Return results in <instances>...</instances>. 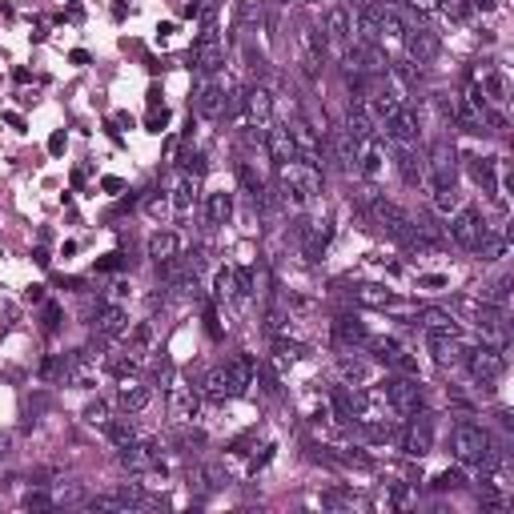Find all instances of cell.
Here are the masks:
<instances>
[{"mask_svg":"<svg viewBox=\"0 0 514 514\" xmlns=\"http://www.w3.org/2000/svg\"><path fill=\"white\" fill-rule=\"evenodd\" d=\"M278 201L281 205H294V209H302L305 201H313L318 193H322V173H318V165H305L302 157H294V161H281L278 165Z\"/></svg>","mask_w":514,"mask_h":514,"instance_id":"cell-1","label":"cell"},{"mask_svg":"<svg viewBox=\"0 0 514 514\" xmlns=\"http://www.w3.org/2000/svg\"><path fill=\"white\" fill-rule=\"evenodd\" d=\"M382 398H386V406L394 410L398 418H414L422 410V402H426L418 378H390V382L382 386Z\"/></svg>","mask_w":514,"mask_h":514,"instance_id":"cell-2","label":"cell"},{"mask_svg":"<svg viewBox=\"0 0 514 514\" xmlns=\"http://www.w3.org/2000/svg\"><path fill=\"white\" fill-rule=\"evenodd\" d=\"M81 506H89V511H141V506H157V502L141 491V482H121V486H113L109 494L85 498Z\"/></svg>","mask_w":514,"mask_h":514,"instance_id":"cell-3","label":"cell"},{"mask_svg":"<svg viewBox=\"0 0 514 514\" xmlns=\"http://www.w3.org/2000/svg\"><path fill=\"white\" fill-rule=\"evenodd\" d=\"M450 450H454V458L458 462H482V454L491 450V434L482 430V426H474V422H458L454 426V434H450Z\"/></svg>","mask_w":514,"mask_h":514,"instance_id":"cell-4","label":"cell"},{"mask_svg":"<svg viewBox=\"0 0 514 514\" xmlns=\"http://www.w3.org/2000/svg\"><path fill=\"white\" fill-rule=\"evenodd\" d=\"M466 353V370L474 382H494V378L506 374V350L502 346H491V342H482V346H474V350H462Z\"/></svg>","mask_w":514,"mask_h":514,"instance_id":"cell-5","label":"cell"},{"mask_svg":"<svg viewBox=\"0 0 514 514\" xmlns=\"http://www.w3.org/2000/svg\"><path fill=\"white\" fill-rule=\"evenodd\" d=\"M454 177H458V153L450 141H434L430 145V161H426V181L434 189H454Z\"/></svg>","mask_w":514,"mask_h":514,"instance_id":"cell-6","label":"cell"},{"mask_svg":"<svg viewBox=\"0 0 514 514\" xmlns=\"http://www.w3.org/2000/svg\"><path fill=\"white\" fill-rule=\"evenodd\" d=\"M225 109H229V101H225V85L217 81V72H213V76H197V89H193V113L205 117V121H217Z\"/></svg>","mask_w":514,"mask_h":514,"instance_id":"cell-7","label":"cell"},{"mask_svg":"<svg viewBox=\"0 0 514 514\" xmlns=\"http://www.w3.org/2000/svg\"><path fill=\"white\" fill-rule=\"evenodd\" d=\"M398 442H402V450H406L410 458H426V454L434 450V414L418 410V414L410 418V426L398 434Z\"/></svg>","mask_w":514,"mask_h":514,"instance_id":"cell-8","label":"cell"},{"mask_svg":"<svg viewBox=\"0 0 514 514\" xmlns=\"http://www.w3.org/2000/svg\"><path fill=\"white\" fill-rule=\"evenodd\" d=\"M486 234V221H482V213L474 209V205H458L454 217H450V241L454 245H462V249H474L478 241Z\"/></svg>","mask_w":514,"mask_h":514,"instance_id":"cell-9","label":"cell"},{"mask_svg":"<svg viewBox=\"0 0 514 514\" xmlns=\"http://www.w3.org/2000/svg\"><path fill=\"white\" fill-rule=\"evenodd\" d=\"M93 333L101 342H117L129 333V309L121 302H101L93 313Z\"/></svg>","mask_w":514,"mask_h":514,"instance_id":"cell-10","label":"cell"},{"mask_svg":"<svg viewBox=\"0 0 514 514\" xmlns=\"http://www.w3.org/2000/svg\"><path fill=\"white\" fill-rule=\"evenodd\" d=\"M241 105H245V121H249V129L265 133V129L274 125V96H269L265 85H249V89L241 93Z\"/></svg>","mask_w":514,"mask_h":514,"instance_id":"cell-11","label":"cell"},{"mask_svg":"<svg viewBox=\"0 0 514 514\" xmlns=\"http://www.w3.org/2000/svg\"><path fill=\"white\" fill-rule=\"evenodd\" d=\"M121 466L129 474H153V470H161V450H157V442L133 438L129 446H121Z\"/></svg>","mask_w":514,"mask_h":514,"instance_id":"cell-12","label":"cell"},{"mask_svg":"<svg viewBox=\"0 0 514 514\" xmlns=\"http://www.w3.org/2000/svg\"><path fill=\"white\" fill-rule=\"evenodd\" d=\"M221 374H225V390H229V398L249 394V386H254V378H257V358H254V353H237V358H229V362L221 366Z\"/></svg>","mask_w":514,"mask_h":514,"instance_id":"cell-13","label":"cell"},{"mask_svg":"<svg viewBox=\"0 0 514 514\" xmlns=\"http://www.w3.org/2000/svg\"><path fill=\"white\" fill-rule=\"evenodd\" d=\"M289 141H294V153L302 157L305 165H322V153H326V145H322V133L309 125L305 117L294 121V129H289Z\"/></svg>","mask_w":514,"mask_h":514,"instance_id":"cell-14","label":"cell"},{"mask_svg":"<svg viewBox=\"0 0 514 514\" xmlns=\"http://www.w3.org/2000/svg\"><path fill=\"white\" fill-rule=\"evenodd\" d=\"M402 41H406V61H414V65H430L442 48L438 32H430V28H406Z\"/></svg>","mask_w":514,"mask_h":514,"instance_id":"cell-15","label":"cell"},{"mask_svg":"<svg viewBox=\"0 0 514 514\" xmlns=\"http://www.w3.org/2000/svg\"><path fill=\"white\" fill-rule=\"evenodd\" d=\"M221 65H225V52L217 45V32L205 28V32L197 37V48H193V69H197V76H213Z\"/></svg>","mask_w":514,"mask_h":514,"instance_id":"cell-16","label":"cell"},{"mask_svg":"<svg viewBox=\"0 0 514 514\" xmlns=\"http://www.w3.org/2000/svg\"><path fill=\"white\" fill-rule=\"evenodd\" d=\"M382 133L394 145H418V117H414V109L402 105L398 113H390V117L382 121Z\"/></svg>","mask_w":514,"mask_h":514,"instance_id":"cell-17","label":"cell"},{"mask_svg":"<svg viewBox=\"0 0 514 514\" xmlns=\"http://www.w3.org/2000/svg\"><path fill=\"white\" fill-rule=\"evenodd\" d=\"M298 234H302V241H305V254H309V261H318L322 257V249L329 245V221H318V217H302L298 221Z\"/></svg>","mask_w":514,"mask_h":514,"instance_id":"cell-18","label":"cell"},{"mask_svg":"<svg viewBox=\"0 0 514 514\" xmlns=\"http://www.w3.org/2000/svg\"><path fill=\"white\" fill-rule=\"evenodd\" d=\"M390 76H394V81H390V85H394L398 93H402V101H414V96H418V85H422V69L418 65H414V61H398V65H390Z\"/></svg>","mask_w":514,"mask_h":514,"instance_id":"cell-19","label":"cell"},{"mask_svg":"<svg viewBox=\"0 0 514 514\" xmlns=\"http://www.w3.org/2000/svg\"><path fill=\"white\" fill-rule=\"evenodd\" d=\"M153 338H157V333H153V322H141L137 329H133V333H129V346H125V358H129V362H133V366H145V362H149V353H153Z\"/></svg>","mask_w":514,"mask_h":514,"instance_id":"cell-20","label":"cell"},{"mask_svg":"<svg viewBox=\"0 0 514 514\" xmlns=\"http://www.w3.org/2000/svg\"><path fill=\"white\" fill-rule=\"evenodd\" d=\"M181 234H173V229H157V234L149 237V257L165 265V261H173V257H181Z\"/></svg>","mask_w":514,"mask_h":514,"instance_id":"cell-21","label":"cell"},{"mask_svg":"<svg viewBox=\"0 0 514 514\" xmlns=\"http://www.w3.org/2000/svg\"><path fill=\"white\" fill-rule=\"evenodd\" d=\"M117 402H121V410H125V414H141V410L153 402V390H149L145 382H129V378H125V382H121Z\"/></svg>","mask_w":514,"mask_h":514,"instance_id":"cell-22","label":"cell"},{"mask_svg":"<svg viewBox=\"0 0 514 514\" xmlns=\"http://www.w3.org/2000/svg\"><path fill=\"white\" fill-rule=\"evenodd\" d=\"M418 326L426 333H458V318L450 309H438V305H426L418 309Z\"/></svg>","mask_w":514,"mask_h":514,"instance_id":"cell-23","label":"cell"},{"mask_svg":"<svg viewBox=\"0 0 514 514\" xmlns=\"http://www.w3.org/2000/svg\"><path fill=\"white\" fill-rule=\"evenodd\" d=\"M193 193H197V177L177 173V181H173V189H169V201H173V217H177V221L193 209Z\"/></svg>","mask_w":514,"mask_h":514,"instance_id":"cell-24","label":"cell"},{"mask_svg":"<svg viewBox=\"0 0 514 514\" xmlns=\"http://www.w3.org/2000/svg\"><path fill=\"white\" fill-rule=\"evenodd\" d=\"M197 410H201V394H197L193 386H185V382H177V386H173V418L193 422Z\"/></svg>","mask_w":514,"mask_h":514,"instance_id":"cell-25","label":"cell"},{"mask_svg":"<svg viewBox=\"0 0 514 514\" xmlns=\"http://www.w3.org/2000/svg\"><path fill=\"white\" fill-rule=\"evenodd\" d=\"M326 41L333 45V52H346V45H350V12H346V8H329Z\"/></svg>","mask_w":514,"mask_h":514,"instance_id":"cell-26","label":"cell"},{"mask_svg":"<svg viewBox=\"0 0 514 514\" xmlns=\"http://www.w3.org/2000/svg\"><path fill=\"white\" fill-rule=\"evenodd\" d=\"M265 153H269V161L281 165V161H294L298 153H294V141H289V129H278V125H269L265 129Z\"/></svg>","mask_w":514,"mask_h":514,"instance_id":"cell-27","label":"cell"},{"mask_svg":"<svg viewBox=\"0 0 514 514\" xmlns=\"http://www.w3.org/2000/svg\"><path fill=\"white\" fill-rule=\"evenodd\" d=\"M426 346L434 353V362L446 366V362H458L462 358V346H458V333H426Z\"/></svg>","mask_w":514,"mask_h":514,"instance_id":"cell-28","label":"cell"},{"mask_svg":"<svg viewBox=\"0 0 514 514\" xmlns=\"http://www.w3.org/2000/svg\"><path fill=\"white\" fill-rule=\"evenodd\" d=\"M338 374H342V382L346 386H366V378H370V366H366V358L362 353H342L338 358Z\"/></svg>","mask_w":514,"mask_h":514,"instance_id":"cell-29","label":"cell"},{"mask_svg":"<svg viewBox=\"0 0 514 514\" xmlns=\"http://www.w3.org/2000/svg\"><path fill=\"white\" fill-rule=\"evenodd\" d=\"M466 169H470V177L482 185V193H494V197H498V177H494L498 161H494V157H466Z\"/></svg>","mask_w":514,"mask_h":514,"instance_id":"cell-30","label":"cell"},{"mask_svg":"<svg viewBox=\"0 0 514 514\" xmlns=\"http://www.w3.org/2000/svg\"><path fill=\"white\" fill-rule=\"evenodd\" d=\"M382 145H378V137L374 141H366V145H358V165H353V169H358V173H362V177H370V181H374L378 173H382Z\"/></svg>","mask_w":514,"mask_h":514,"instance_id":"cell-31","label":"cell"},{"mask_svg":"<svg viewBox=\"0 0 514 514\" xmlns=\"http://www.w3.org/2000/svg\"><path fill=\"white\" fill-rule=\"evenodd\" d=\"M398 169H402V181L410 189H418L422 181H426V169H422L418 157H414V145H398Z\"/></svg>","mask_w":514,"mask_h":514,"instance_id":"cell-32","label":"cell"},{"mask_svg":"<svg viewBox=\"0 0 514 514\" xmlns=\"http://www.w3.org/2000/svg\"><path fill=\"white\" fill-rule=\"evenodd\" d=\"M333 157H338V165H342V169H353V165H358V141L346 133V125H342V129H333Z\"/></svg>","mask_w":514,"mask_h":514,"instance_id":"cell-33","label":"cell"},{"mask_svg":"<svg viewBox=\"0 0 514 514\" xmlns=\"http://www.w3.org/2000/svg\"><path fill=\"white\" fill-rule=\"evenodd\" d=\"M353 298H358L362 305H378V309H386V305L394 309V305H402L394 294H390V289H382V285H358V289H353Z\"/></svg>","mask_w":514,"mask_h":514,"instance_id":"cell-34","label":"cell"},{"mask_svg":"<svg viewBox=\"0 0 514 514\" xmlns=\"http://www.w3.org/2000/svg\"><path fill=\"white\" fill-rule=\"evenodd\" d=\"M205 213H209V225H225V221L234 217V197H229V193H209Z\"/></svg>","mask_w":514,"mask_h":514,"instance_id":"cell-35","label":"cell"},{"mask_svg":"<svg viewBox=\"0 0 514 514\" xmlns=\"http://www.w3.org/2000/svg\"><path fill=\"white\" fill-rule=\"evenodd\" d=\"M105 434H109V442L121 450V446H129L133 438H137V426H133L129 418H109L105 422Z\"/></svg>","mask_w":514,"mask_h":514,"instance_id":"cell-36","label":"cell"},{"mask_svg":"<svg viewBox=\"0 0 514 514\" xmlns=\"http://www.w3.org/2000/svg\"><path fill=\"white\" fill-rule=\"evenodd\" d=\"M506 245H511V241H506V234H491V229H486V234H482V241L474 245V254H482V261H498V257L506 254Z\"/></svg>","mask_w":514,"mask_h":514,"instance_id":"cell-37","label":"cell"},{"mask_svg":"<svg viewBox=\"0 0 514 514\" xmlns=\"http://www.w3.org/2000/svg\"><path fill=\"white\" fill-rule=\"evenodd\" d=\"M254 294H257V274L249 269V265L234 269V298H237V302H249Z\"/></svg>","mask_w":514,"mask_h":514,"instance_id":"cell-38","label":"cell"},{"mask_svg":"<svg viewBox=\"0 0 514 514\" xmlns=\"http://www.w3.org/2000/svg\"><path fill=\"white\" fill-rule=\"evenodd\" d=\"M333 333H338V342H353V346H366V329H362V322H353V318H338L333 322Z\"/></svg>","mask_w":514,"mask_h":514,"instance_id":"cell-39","label":"cell"},{"mask_svg":"<svg viewBox=\"0 0 514 514\" xmlns=\"http://www.w3.org/2000/svg\"><path fill=\"white\" fill-rule=\"evenodd\" d=\"M225 482H229V474H225V466H217V462H209V466H201V494L221 491Z\"/></svg>","mask_w":514,"mask_h":514,"instance_id":"cell-40","label":"cell"},{"mask_svg":"<svg viewBox=\"0 0 514 514\" xmlns=\"http://www.w3.org/2000/svg\"><path fill=\"white\" fill-rule=\"evenodd\" d=\"M229 294H234V269H229V265H221V269L213 274V298L221 302V298H229Z\"/></svg>","mask_w":514,"mask_h":514,"instance_id":"cell-41","label":"cell"},{"mask_svg":"<svg viewBox=\"0 0 514 514\" xmlns=\"http://www.w3.org/2000/svg\"><path fill=\"white\" fill-rule=\"evenodd\" d=\"M145 209H149L153 221H169V217H173V201H169V193H157V197H149Z\"/></svg>","mask_w":514,"mask_h":514,"instance_id":"cell-42","label":"cell"},{"mask_svg":"<svg viewBox=\"0 0 514 514\" xmlns=\"http://www.w3.org/2000/svg\"><path fill=\"white\" fill-rule=\"evenodd\" d=\"M438 12H446L450 21H470V12H474V8H470V0H442V4H438Z\"/></svg>","mask_w":514,"mask_h":514,"instance_id":"cell-43","label":"cell"},{"mask_svg":"<svg viewBox=\"0 0 514 514\" xmlns=\"http://www.w3.org/2000/svg\"><path fill=\"white\" fill-rule=\"evenodd\" d=\"M41 378H45V382H61V378H65V353H52V358H45Z\"/></svg>","mask_w":514,"mask_h":514,"instance_id":"cell-44","label":"cell"},{"mask_svg":"<svg viewBox=\"0 0 514 514\" xmlns=\"http://www.w3.org/2000/svg\"><path fill=\"white\" fill-rule=\"evenodd\" d=\"M462 482H466V478H462L458 470H442V474H438V478H434L430 486H434V491H458Z\"/></svg>","mask_w":514,"mask_h":514,"instance_id":"cell-45","label":"cell"},{"mask_svg":"<svg viewBox=\"0 0 514 514\" xmlns=\"http://www.w3.org/2000/svg\"><path fill=\"white\" fill-rule=\"evenodd\" d=\"M181 173L201 177V173H205V153H185V157H181Z\"/></svg>","mask_w":514,"mask_h":514,"instance_id":"cell-46","label":"cell"},{"mask_svg":"<svg viewBox=\"0 0 514 514\" xmlns=\"http://www.w3.org/2000/svg\"><path fill=\"white\" fill-rule=\"evenodd\" d=\"M85 422H93V426H105V422H109V406H105L101 398H96V402H89V406H85Z\"/></svg>","mask_w":514,"mask_h":514,"instance_id":"cell-47","label":"cell"},{"mask_svg":"<svg viewBox=\"0 0 514 514\" xmlns=\"http://www.w3.org/2000/svg\"><path fill=\"white\" fill-rule=\"evenodd\" d=\"M434 205H438L442 213L458 209V189H434Z\"/></svg>","mask_w":514,"mask_h":514,"instance_id":"cell-48","label":"cell"},{"mask_svg":"<svg viewBox=\"0 0 514 514\" xmlns=\"http://www.w3.org/2000/svg\"><path fill=\"white\" fill-rule=\"evenodd\" d=\"M48 506H52V494H45V491L24 494V511H48Z\"/></svg>","mask_w":514,"mask_h":514,"instance_id":"cell-49","label":"cell"},{"mask_svg":"<svg viewBox=\"0 0 514 514\" xmlns=\"http://www.w3.org/2000/svg\"><path fill=\"white\" fill-rule=\"evenodd\" d=\"M145 125H149V133H165V125H169V109H153L149 117H145Z\"/></svg>","mask_w":514,"mask_h":514,"instance_id":"cell-50","label":"cell"},{"mask_svg":"<svg viewBox=\"0 0 514 514\" xmlns=\"http://www.w3.org/2000/svg\"><path fill=\"white\" fill-rule=\"evenodd\" d=\"M96 269H101V274H117V269H125V254L101 257V261H96Z\"/></svg>","mask_w":514,"mask_h":514,"instance_id":"cell-51","label":"cell"},{"mask_svg":"<svg viewBox=\"0 0 514 514\" xmlns=\"http://www.w3.org/2000/svg\"><path fill=\"white\" fill-rule=\"evenodd\" d=\"M418 285H422V289H446V285H450V278H442V274H422Z\"/></svg>","mask_w":514,"mask_h":514,"instance_id":"cell-52","label":"cell"},{"mask_svg":"<svg viewBox=\"0 0 514 514\" xmlns=\"http://www.w3.org/2000/svg\"><path fill=\"white\" fill-rule=\"evenodd\" d=\"M56 326H61V305H56V302H48V305H45V329L52 333Z\"/></svg>","mask_w":514,"mask_h":514,"instance_id":"cell-53","label":"cell"},{"mask_svg":"<svg viewBox=\"0 0 514 514\" xmlns=\"http://www.w3.org/2000/svg\"><path fill=\"white\" fill-rule=\"evenodd\" d=\"M65 145H69V137H65V129H56V133L48 137V153H52V157H61V153H65Z\"/></svg>","mask_w":514,"mask_h":514,"instance_id":"cell-54","label":"cell"},{"mask_svg":"<svg viewBox=\"0 0 514 514\" xmlns=\"http://www.w3.org/2000/svg\"><path fill=\"white\" fill-rule=\"evenodd\" d=\"M269 458H274V446H261V454H254V458H249V470H254V474H257V470L265 466Z\"/></svg>","mask_w":514,"mask_h":514,"instance_id":"cell-55","label":"cell"},{"mask_svg":"<svg viewBox=\"0 0 514 514\" xmlns=\"http://www.w3.org/2000/svg\"><path fill=\"white\" fill-rule=\"evenodd\" d=\"M406 4H410L414 12H438V4H442V0H406Z\"/></svg>","mask_w":514,"mask_h":514,"instance_id":"cell-56","label":"cell"},{"mask_svg":"<svg viewBox=\"0 0 514 514\" xmlns=\"http://www.w3.org/2000/svg\"><path fill=\"white\" fill-rule=\"evenodd\" d=\"M350 498L346 494H338V491H329V494H322V506H346Z\"/></svg>","mask_w":514,"mask_h":514,"instance_id":"cell-57","label":"cell"},{"mask_svg":"<svg viewBox=\"0 0 514 514\" xmlns=\"http://www.w3.org/2000/svg\"><path fill=\"white\" fill-rule=\"evenodd\" d=\"M101 189H105V193H121V189H125V181H121V177H105V181H101Z\"/></svg>","mask_w":514,"mask_h":514,"instance_id":"cell-58","label":"cell"},{"mask_svg":"<svg viewBox=\"0 0 514 514\" xmlns=\"http://www.w3.org/2000/svg\"><path fill=\"white\" fill-rule=\"evenodd\" d=\"M24 298H28V302H45V285H28Z\"/></svg>","mask_w":514,"mask_h":514,"instance_id":"cell-59","label":"cell"},{"mask_svg":"<svg viewBox=\"0 0 514 514\" xmlns=\"http://www.w3.org/2000/svg\"><path fill=\"white\" fill-rule=\"evenodd\" d=\"M69 61H72V65H89V52H85V48H72Z\"/></svg>","mask_w":514,"mask_h":514,"instance_id":"cell-60","label":"cell"},{"mask_svg":"<svg viewBox=\"0 0 514 514\" xmlns=\"http://www.w3.org/2000/svg\"><path fill=\"white\" fill-rule=\"evenodd\" d=\"M494 4L498 0H470V8H478V12H494Z\"/></svg>","mask_w":514,"mask_h":514,"instance_id":"cell-61","label":"cell"},{"mask_svg":"<svg viewBox=\"0 0 514 514\" xmlns=\"http://www.w3.org/2000/svg\"><path fill=\"white\" fill-rule=\"evenodd\" d=\"M4 121H8L12 129H24V117H21V113H4Z\"/></svg>","mask_w":514,"mask_h":514,"instance_id":"cell-62","label":"cell"},{"mask_svg":"<svg viewBox=\"0 0 514 514\" xmlns=\"http://www.w3.org/2000/svg\"><path fill=\"white\" fill-rule=\"evenodd\" d=\"M4 450H8V438H0V458H4Z\"/></svg>","mask_w":514,"mask_h":514,"instance_id":"cell-63","label":"cell"},{"mask_svg":"<svg viewBox=\"0 0 514 514\" xmlns=\"http://www.w3.org/2000/svg\"><path fill=\"white\" fill-rule=\"evenodd\" d=\"M65 4H76V0H65Z\"/></svg>","mask_w":514,"mask_h":514,"instance_id":"cell-64","label":"cell"}]
</instances>
